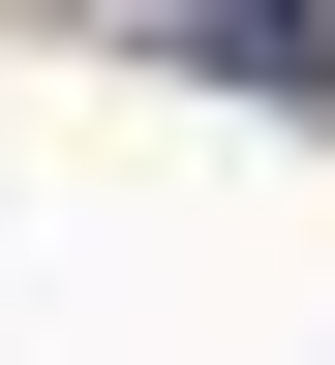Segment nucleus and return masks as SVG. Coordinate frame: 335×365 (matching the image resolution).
Masks as SVG:
<instances>
[{"mask_svg": "<svg viewBox=\"0 0 335 365\" xmlns=\"http://www.w3.org/2000/svg\"><path fill=\"white\" fill-rule=\"evenodd\" d=\"M274 31H305V0H274Z\"/></svg>", "mask_w": 335, "mask_h": 365, "instance_id": "obj_1", "label": "nucleus"}]
</instances>
